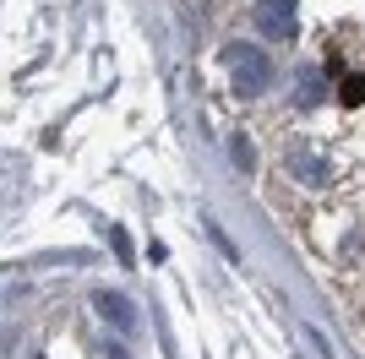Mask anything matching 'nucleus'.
Returning <instances> with one entry per match:
<instances>
[{
    "instance_id": "obj_8",
    "label": "nucleus",
    "mask_w": 365,
    "mask_h": 359,
    "mask_svg": "<svg viewBox=\"0 0 365 359\" xmlns=\"http://www.w3.org/2000/svg\"><path fill=\"white\" fill-rule=\"evenodd\" d=\"M109 245L120 251V261H131V239H125V229H109Z\"/></svg>"
},
{
    "instance_id": "obj_2",
    "label": "nucleus",
    "mask_w": 365,
    "mask_h": 359,
    "mask_svg": "<svg viewBox=\"0 0 365 359\" xmlns=\"http://www.w3.org/2000/svg\"><path fill=\"white\" fill-rule=\"evenodd\" d=\"M257 28L267 38H294V0H257Z\"/></svg>"
},
{
    "instance_id": "obj_3",
    "label": "nucleus",
    "mask_w": 365,
    "mask_h": 359,
    "mask_svg": "<svg viewBox=\"0 0 365 359\" xmlns=\"http://www.w3.org/2000/svg\"><path fill=\"white\" fill-rule=\"evenodd\" d=\"M289 169L300 185H327V158H317V152H289Z\"/></svg>"
},
{
    "instance_id": "obj_7",
    "label": "nucleus",
    "mask_w": 365,
    "mask_h": 359,
    "mask_svg": "<svg viewBox=\"0 0 365 359\" xmlns=\"http://www.w3.org/2000/svg\"><path fill=\"white\" fill-rule=\"evenodd\" d=\"M229 152H235V164H240V169L257 164V152H251V142H245V136H235V142H229Z\"/></svg>"
},
{
    "instance_id": "obj_6",
    "label": "nucleus",
    "mask_w": 365,
    "mask_h": 359,
    "mask_svg": "<svg viewBox=\"0 0 365 359\" xmlns=\"http://www.w3.org/2000/svg\"><path fill=\"white\" fill-rule=\"evenodd\" d=\"M338 98H344V109H360V104H365V76H349Z\"/></svg>"
},
{
    "instance_id": "obj_4",
    "label": "nucleus",
    "mask_w": 365,
    "mask_h": 359,
    "mask_svg": "<svg viewBox=\"0 0 365 359\" xmlns=\"http://www.w3.org/2000/svg\"><path fill=\"white\" fill-rule=\"evenodd\" d=\"M98 316H104V321H115L120 332H131V327H137V311H131V305H125L120 294H98Z\"/></svg>"
},
{
    "instance_id": "obj_5",
    "label": "nucleus",
    "mask_w": 365,
    "mask_h": 359,
    "mask_svg": "<svg viewBox=\"0 0 365 359\" xmlns=\"http://www.w3.org/2000/svg\"><path fill=\"white\" fill-rule=\"evenodd\" d=\"M317 104H322V76L305 71V76H300V109H317Z\"/></svg>"
},
{
    "instance_id": "obj_1",
    "label": "nucleus",
    "mask_w": 365,
    "mask_h": 359,
    "mask_svg": "<svg viewBox=\"0 0 365 359\" xmlns=\"http://www.w3.org/2000/svg\"><path fill=\"white\" fill-rule=\"evenodd\" d=\"M229 76H235V93H240V98H257V93H267V82H273V60L262 55V49H251V44H235L229 49Z\"/></svg>"
}]
</instances>
